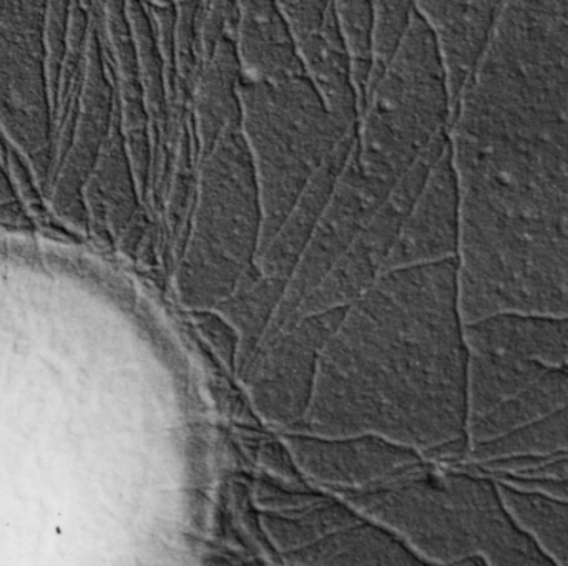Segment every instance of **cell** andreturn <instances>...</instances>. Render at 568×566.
<instances>
[{
    "mask_svg": "<svg viewBox=\"0 0 568 566\" xmlns=\"http://www.w3.org/2000/svg\"><path fill=\"white\" fill-rule=\"evenodd\" d=\"M142 199L116 103L112 128L83 186L87 218L103 229L123 231L139 216Z\"/></svg>",
    "mask_w": 568,
    "mask_h": 566,
    "instance_id": "ac0fdd59",
    "label": "cell"
},
{
    "mask_svg": "<svg viewBox=\"0 0 568 566\" xmlns=\"http://www.w3.org/2000/svg\"><path fill=\"white\" fill-rule=\"evenodd\" d=\"M195 315L200 328L205 331L212 344L215 346L216 351L222 354L223 361L236 369L240 351V335L239 331L233 328L232 322H230L225 316L220 315L216 309L195 311Z\"/></svg>",
    "mask_w": 568,
    "mask_h": 566,
    "instance_id": "1f68e13d",
    "label": "cell"
},
{
    "mask_svg": "<svg viewBox=\"0 0 568 566\" xmlns=\"http://www.w3.org/2000/svg\"><path fill=\"white\" fill-rule=\"evenodd\" d=\"M500 481L510 482L519 487L536 488L547 494L559 495L568 498V481H546V478H520V477H494Z\"/></svg>",
    "mask_w": 568,
    "mask_h": 566,
    "instance_id": "836d02e7",
    "label": "cell"
},
{
    "mask_svg": "<svg viewBox=\"0 0 568 566\" xmlns=\"http://www.w3.org/2000/svg\"><path fill=\"white\" fill-rule=\"evenodd\" d=\"M344 501L369 521L389 528L426 565H483L467 521L463 469L424 465L407 477L363 491Z\"/></svg>",
    "mask_w": 568,
    "mask_h": 566,
    "instance_id": "8992f818",
    "label": "cell"
},
{
    "mask_svg": "<svg viewBox=\"0 0 568 566\" xmlns=\"http://www.w3.org/2000/svg\"><path fill=\"white\" fill-rule=\"evenodd\" d=\"M334 17L353 62H374V0H334Z\"/></svg>",
    "mask_w": 568,
    "mask_h": 566,
    "instance_id": "83f0119b",
    "label": "cell"
},
{
    "mask_svg": "<svg viewBox=\"0 0 568 566\" xmlns=\"http://www.w3.org/2000/svg\"><path fill=\"white\" fill-rule=\"evenodd\" d=\"M239 20L236 0H200L196 16V59L199 66L210 59L222 39L235 37Z\"/></svg>",
    "mask_w": 568,
    "mask_h": 566,
    "instance_id": "f546056e",
    "label": "cell"
},
{
    "mask_svg": "<svg viewBox=\"0 0 568 566\" xmlns=\"http://www.w3.org/2000/svg\"><path fill=\"white\" fill-rule=\"evenodd\" d=\"M459 236V188L449 145L430 169L384 271L457 258Z\"/></svg>",
    "mask_w": 568,
    "mask_h": 566,
    "instance_id": "8fae6325",
    "label": "cell"
},
{
    "mask_svg": "<svg viewBox=\"0 0 568 566\" xmlns=\"http://www.w3.org/2000/svg\"><path fill=\"white\" fill-rule=\"evenodd\" d=\"M304 75L344 128H356L359 100L353 82V56L341 35L336 17L310 39L297 43Z\"/></svg>",
    "mask_w": 568,
    "mask_h": 566,
    "instance_id": "ffe728a7",
    "label": "cell"
},
{
    "mask_svg": "<svg viewBox=\"0 0 568 566\" xmlns=\"http://www.w3.org/2000/svg\"><path fill=\"white\" fill-rule=\"evenodd\" d=\"M416 16V0H374V60L389 62Z\"/></svg>",
    "mask_w": 568,
    "mask_h": 566,
    "instance_id": "f1b7e54d",
    "label": "cell"
},
{
    "mask_svg": "<svg viewBox=\"0 0 568 566\" xmlns=\"http://www.w3.org/2000/svg\"><path fill=\"white\" fill-rule=\"evenodd\" d=\"M568 404V368H552L526 391L467 424L469 447L520 431Z\"/></svg>",
    "mask_w": 568,
    "mask_h": 566,
    "instance_id": "7402d4cb",
    "label": "cell"
},
{
    "mask_svg": "<svg viewBox=\"0 0 568 566\" xmlns=\"http://www.w3.org/2000/svg\"><path fill=\"white\" fill-rule=\"evenodd\" d=\"M283 557L290 565L424 564L389 528L364 518Z\"/></svg>",
    "mask_w": 568,
    "mask_h": 566,
    "instance_id": "44dd1931",
    "label": "cell"
},
{
    "mask_svg": "<svg viewBox=\"0 0 568 566\" xmlns=\"http://www.w3.org/2000/svg\"><path fill=\"white\" fill-rule=\"evenodd\" d=\"M520 478H546V481H568V459L550 462L537 471L529 472Z\"/></svg>",
    "mask_w": 568,
    "mask_h": 566,
    "instance_id": "e575fe53",
    "label": "cell"
},
{
    "mask_svg": "<svg viewBox=\"0 0 568 566\" xmlns=\"http://www.w3.org/2000/svg\"><path fill=\"white\" fill-rule=\"evenodd\" d=\"M286 282L263 275L258 265L236 286L235 291L216 308L240 335L236 369L242 372L258 351L270 322L282 302Z\"/></svg>",
    "mask_w": 568,
    "mask_h": 566,
    "instance_id": "d4e9b609",
    "label": "cell"
},
{
    "mask_svg": "<svg viewBox=\"0 0 568 566\" xmlns=\"http://www.w3.org/2000/svg\"><path fill=\"white\" fill-rule=\"evenodd\" d=\"M103 50L99 27L92 22L87 39L85 63H83L82 93H80L79 115L65 158L60 163L52 179V196L57 208L87 223L83 205V186L95 165L97 156L112 128L116 112V92L110 62Z\"/></svg>",
    "mask_w": 568,
    "mask_h": 566,
    "instance_id": "30bf717a",
    "label": "cell"
},
{
    "mask_svg": "<svg viewBox=\"0 0 568 566\" xmlns=\"http://www.w3.org/2000/svg\"><path fill=\"white\" fill-rule=\"evenodd\" d=\"M125 7L133 42H135L143 99H145L146 113H149L153 169H155V166L160 165L162 156L165 155V138L170 133V116H172L165 62H163L162 52L156 43L149 3L145 0H125Z\"/></svg>",
    "mask_w": 568,
    "mask_h": 566,
    "instance_id": "603a6c76",
    "label": "cell"
},
{
    "mask_svg": "<svg viewBox=\"0 0 568 566\" xmlns=\"http://www.w3.org/2000/svg\"><path fill=\"white\" fill-rule=\"evenodd\" d=\"M20 215H22V208H20L19 195L13 188L12 179L3 163L2 152H0V218L19 219Z\"/></svg>",
    "mask_w": 568,
    "mask_h": 566,
    "instance_id": "d6a6232c",
    "label": "cell"
},
{
    "mask_svg": "<svg viewBox=\"0 0 568 566\" xmlns=\"http://www.w3.org/2000/svg\"><path fill=\"white\" fill-rule=\"evenodd\" d=\"M464 328L457 258L387 269L344 308L321 352L310 408L291 431L379 435L463 464Z\"/></svg>",
    "mask_w": 568,
    "mask_h": 566,
    "instance_id": "6da1fadb",
    "label": "cell"
},
{
    "mask_svg": "<svg viewBox=\"0 0 568 566\" xmlns=\"http://www.w3.org/2000/svg\"><path fill=\"white\" fill-rule=\"evenodd\" d=\"M297 43L320 32L334 12V0H276Z\"/></svg>",
    "mask_w": 568,
    "mask_h": 566,
    "instance_id": "4dcf8cb0",
    "label": "cell"
},
{
    "mask_svg": "<svg viewBox=\"0 0 568 566\" xmlns=\"http://www.w3.org/2000/svg\"><path fill=\"white\" fill-rule=\"evenodd\" d=\"M566 455L568 404L507 438L469 447L463 464L493 477H523Z\"/></svg>",
    "mask_w": 568,
    "mask_h": 566,
    "instance_id": "d6986e66",
    "label": "cell"
},
{
    "mask_svg": "<svg viewBox=\"0 0 568 566\" xmlns=\"http://www.w3.org/2000/svg\"><path fill=\"white\" fill-rule=\"evenodd\" d=\"M549 369L526 359L469 351L467 424L536 384Z\"/></svg>",
    "mask_w": 568,
    "mask_h": 566,
    "instance_id": "cb8c5ba5",
    "label": "cell"
},
{
    "mask_svg": "<svg viewBox=\"0 0 568 566\" xmlns=\"http://www.w3.org/2000/svg\"><path fill=\"white\" fill-rule=\"evenodd\" d=\"M506 0H416L446 70L453 113L483 60Z\"/></svg>",
    "mask_w": 568,
    "mask_h": 566,
    "instance_id": "7c38bea8",
    "label": "cell"
},
{
    "mask_svg": "<svg viewBox=\"0 0 568 566\" xmlns=\"http://www.w3.org/2000/svg\"><path fill=\"white\" fill-rule=\"evenodd\" d=\"M286 445L304 474L344 492L389 484L426 465L420 452L373 434L327 438L291 431Z\"/></svg>",
    "mask_w": 568,
    "mask_h": 566,
    "instance_id": "9c48e42d",
    "label": "cell"
},
{
    "mask_svg": "<svg viewBox=\"0 0 568 566\" xmlns=\"http://www.w3.org/2000/svg\"><path fill=\"white\" fill-rule=\"evenodd\" d=\"M344 308L297 319L263 342L240 372L263 419L290 431L303 421L313 398L321 352L339 325Z\"/></svg>",
    "mask_w": 568,
    "mask_h": 566,
    "instance_id": "52a82bcc",
    "label": "cell"
},
{
    "mask_svg": "<svg viewBox=\"0 0 568 566\" xmlns=\"http://www.w3.org/2000/svg\"><path fill=\"white\" fill-rule=\"evenodd\" d=\"M496 481L510 514L550 564L568 565V498Z\"/></svg>",
    "mask_w": 568,
    "mask_h": 566,
    "instance_id": "484cf974",
    "label": "cell"
},
{
    "mask_svg": "<svg viewBox=\"0 0 568 566\" xmlns=\"http://www.w3.org/2000/svg\"><path fill=\"white\" fill-rule=\"evenodd\" d=\"M262 195L240 122L196 162L192 229L176 275L185 308L216 309L258 261Z\"/></svg>",
    "mask_w": 568,
    "mask_h": 566,
    "instance_id": "7a4b0ae2",
    "label": "cell"
},
{
    "mask_svg": "<svg viewBox=\"0 0 568 566\" xmlns=\"http://www.w3.org/2000/svg\"><path fill=\"white\" fill-rule=\"evenodd\" d=\"M49 0H0V132L29 163L42 195L53 172V106L47 65Z\"/></svg>",
    "mask_w": 568,
    "mask_h": 566,
    "instance_id": "5b68a950",
    "label": "cell"
},
{
    "mask_svg": "<svg viewBox=\"0 0 568 566\" xmlns=\"http://www.w3.org/2000/svg\"><path fill=\"white\" fill-rule=\"evenodd\" d=\"M467 349L568 368V316L497 315L467 322Z\"/></svg>",
    "mask_w": 568,
    "mask_h": 566,
    "instance_id": "9a60e30c",
    "label": "cell"
},
{
    "mask_svg": "<svg viewBox=\"0 0 568 566\" xmlns=\"http://www.w3.org/2000/svg\"><path fill=\"white\" fill-rule=\"evenodd\" d=\"M449 146V140L430 148L381 203L369 222L353 239L349 248L337 259L326 278L303 299L297 319L311 312L343 308L363 295L384 272L390 251L399 238L404 222L419 198L430 169Z\"/></svg>",
    "mask_w": 568,
    "mask_h": 566,
    "instance_id": "ba28073f",
    "label": "cell"
},
{
    "mask_svg": "<svg viewBox=\"0 0 568 566\" xmlns=\"http://www.w3.org/2000/svg\"><path fill=\"white\" fill-rule=\"evenodd\" d=\"M103 27L109 39V53L112 55L110 66L115 80L116 103L126 150L132 159L140 195L145 198L153 172L152 133L125 0H106Z\"/></svg>",
    "mask_w": 568,
    "mask_h": 566,
    "instance_id": "4fadbf2b",
    "label": "cell"
},
{
    "mask_svg": "<svg viewBox=\"0 0 568 566\" xmlns=\"http://www.w3.org/2000/svg\"><path fill=\"white\" fill-rule=\"evenodd\" d=\"M236 56L243 79L276 82L304 75L300 45L276 0H236Z\"/></svg>",
    "mask_w": 568,
    "mask_h": 566,
    "instance_id": "5bb4252c",
    "label": "cell"
},
{
    "mask_svg": "<svg viewBox=\"0 0 568 566\" xmlns=\"http://www.w3.org/2000/svg\"><path fill=\"white\" fill-rule=\"evenodd\" d=\"M243 73L233 39H222L196 72L189 99L196 162L215 145L223 132L240 122V82Z\"/></svg>",
    "mask_w": 568,
    "mask_h": 566,
    "instance_id": "e0dca14e",
    "label": "cell"
},
{
    "mask_svg": "<svg viewBox=\"0 0 568 566\" xmlns=\"http://www.w3.org/2000/svg\"><path fill=\"white\" fill-rule=\"evenodd\" d=\"M240 103V128L262 195V253L307 183L356 128L337 122L306 75L276 82L242 79Z\"/></svg>",
    "mask_w": 568,
    "mask_h": 566,
    "instance_id": "277c9868",
    "label": "cell"
},
{
    "mask_svg": "<svg viewBox=\"0 0 568 566\" xmlns=\"http://www.w3.org/2000/svg\"><path fill=\"white\" fill-rule=\"evenodd\" d=\"M453 100L436 42L414 16L389 62L374 60L359 113L354 156L364 178L386 198L429 152L449 140Z\"/></svg>",
    "mask_w": 568,
    "mask_h": 566,
    "instance_id": "3957f363",
    "label": "cell"
},
{
    "mask_svg": "<svg viewBox=\"0 0 568 566\" xmlns=\"http://www.w3.org/2000/svg\"><path fill=\"white\" fill-rule=\"evenodd\" d=\"M354 140H356V130L343 142L339 143L333 155L326 159L320 172L313 176L306 188L301 193L297 202L294 203L291 212L287 213L282 228L273 236L270 245L260 253L258 268L263 275L270 276L276 281H290L331 195H333L334 186L337 178L346 165L347 156L353 148Z\"/></svg>",
    "mask_w": 568,
    "mask_h": 566,
    "instance_id": "2e32d148",
    "label": "cell"
},
{
    "mask_svg": "<svg viewBox=\"0 0 568 566\" xmlns=\"http://www.w3.org/2000/svg\"><path fill=\"white\" fill-rule=\"evenodd\" d=\"M353 507L317 498L313 504L290 511H270L262 517L263 528L280 554L307 547L326 535L361 521Z\"/></svg>",
    "mask_w": 568,
    "mask_h": 566,
    "instance_id": "4316f807",
    "label": "cell"
}]
</instances>
